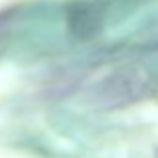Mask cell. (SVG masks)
<instances>
[{
	"label": "cell",
	"instance_id": "6da1fadb",
	"mask_svg": "<svg viewBox=\"0 0 158 158\" xmlns=\"http://www.w3.org/2000/svg\"><path fill=\"white\" fill-rule=\"evenodd\" d=\"M12 18H6V16H2L0 18V54L6 50V44L8 40H10V34H12Z\"/></svg>",
	"mask_w": 158,
	"mask_h": 158
}]
</instances>
